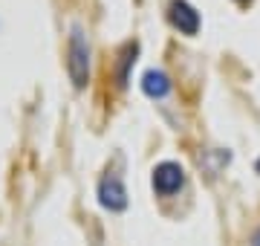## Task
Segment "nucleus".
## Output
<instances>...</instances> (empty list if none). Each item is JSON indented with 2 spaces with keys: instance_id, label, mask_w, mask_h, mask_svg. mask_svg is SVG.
<instances>
[{
  "instance_id": "obj_1",
  "label": "nucleus",
  "mask_w": 260,
  "mask_h": 246,
  "mask_svg": "<svg viewBox=\"0 0 260 246\" xmlns=\"http://www.w3.org/2000/svg\"><path fill=\"white\" fill-rule=\"evenodd\" d=\"M67 73L78 90L90 81V44L81 26H73L70 44H67Z\"/></svg>"
},
{
  "instance_id": "obj_2",
  "label": "nucleus",
  "mask_w": 260,
  "mask_h": 246,
  "mask_svg": "<svg viewBox=\"0 0 260 246\" xmlns=\"http://www.w3.org/2000/svg\"><path fill=\"white\" fill-rule=\"evenodd\" d=\"M99 203L107 211H124L127 208V191H124V182L116 171H107L99 180Z\"/></svg>"
},
{
  "instance_id": "obj_3",
  "label": "nucleus",
  "mask_w": 260,
  "mask_h": 246,
  "mask_svg": "<svg viewBox=\"0 0 260 246\" xmlns=\"http://www.w3.org/2000/svg\"><path fill=\"white\" fill-rule=\"evenodd\" d=\"M150 182H153V191L156 194L168 197V194H177L185 186V171H182L179 162H159L156 168H153Z\"/></svg>"
},
{
  "instance_id": "obj_4",
  "label": "nucleus",
  "mask_w": 260,
  "mask_h": 246,
  "mask_svg": "<svg viewBox=\"0 0 260 246\" xmlns=\"http://www.w3.org/2000/svg\"><path fill=\"white\" fill-rule=\"evenodd\" d=\"M168 20H171V26L179 29L182 35H197V32H200V12H197L188 0H171V6H168Z\"/></svg>"
},
{
  "instance_id": "obj_5",
  "label": "nucleus",
  "mask_w": 260,
  "mask_h": 246,
  "mask_svg": "<svg viewBox=\"0 0 260 246\" xmlns=\"http://www.w3.org/2000/svg\"><path fill=\"white\" fill-rule=\"evenodd\" d=\"M142 90L150 96V99H165L171 93V78L168 73L162 70H148L145 76H142Z\"/></svg>"
},
{
  "instance_id": "obj_6",
  "label": "nucleus",
  "mask_w": 260,
  "mask_h": 246,
  "mask_svg": "<svg viewBox=\"0 0 260 246\" xmlns=\"http://www.w3.org/2000/svg\"><path fill=\"white\" fill-rule=\"evenodd\" d=\"M136 52H139V44H124V49L119 52V70H116V84L119 87L127 84V70L136 61Z\"/></svg>"
},
{
  "instance_id": "obj_7",
  "label": "nucleus",
  "mask_w": 260,
  "mask_h": 246,
  "mask_svg": "<svg viewBox=\"0 0 260 246\" xmlns=\"http://www.w3.org/2000/svg\"><path fill=\"white\" fill-rule=\"evenodd\" d=\"M251 246H260V229L254 232V235H251Z\"/></svg>"
},
{
  "instance_id": "obj_8",
  "label": "nucleus",
  "mask_w": 260,
  "mask_h": 246,
  "mask_svg": "<svg viewBox=\"0 0 260 246\" xmlns=\"http://www.w3.org/2000/svg\"><path fill=\"white\" fill-rule=\"evenodd\" d=\"M234 3H249V0H234Z\"/></svg>"
},
{
  "instance_id": "obj_9",
  "label": "nucleus",
  "mask_w": 260,
  "mask_h": 246,
  "mask_svg": "<svg viewBox=\"0 0 260 246\" xmlns=\"http://www.w3.org/2000/svg\"><path fill=\"white\" fill-rule=\"evenodd\" d=\"M257 171H260V160H257Z\"/></svg>"
}]
</instances>
